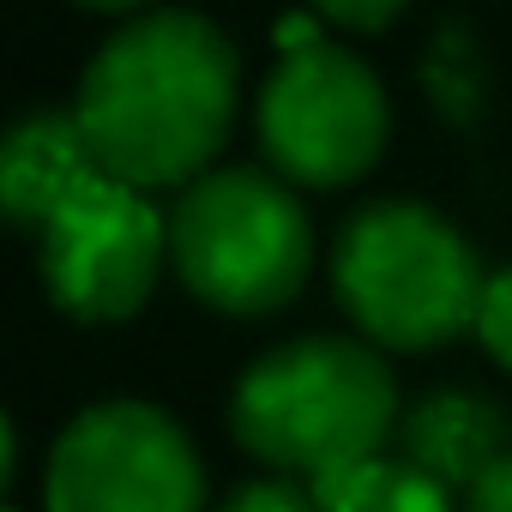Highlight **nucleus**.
<instances>
[{"label":"nucleus","instance_id":"5","mask_svg":"<svg viewBox=\"0 0 512 512\" xmlns=\"http://www.w3.org/2000/svg\"><path fill=\"white\" fill-rule=\"evenodd\" d=\"M260 145L290 181H356L386 145V91L356 55L332 43L284 49L260 91Z\"/></svg>","mask_w":512,"mask_h":512},{"label":"nucleus","instance_id":"3","mask_svg":"<svg viewBox=\"0 0 512 512\" xmlns=\"http://www.w3.org/2000/svg\"><path fill=\"white\" fill-rule=\"evenodd\" d=\"M332 284L344 314L392 350H428L470 332L488 290L458 229L404 199L368 205L344 229Z\"/></svg>","mask_w":512,"mask_h":512},{"label":"nucleus","instance_id":"8","mask_svg":"<svg viewBox=\"0 0 512 512\" xmlns=\"http://www.w3.org/2000/svg\"><path fill=\"white\" fill-rule=\"evenodd\" d=\"M97 169L79 115H25L0 151V199L19 229H43L55 205Z\"/></svg>","mask_w":512,"mask_h":512},{"label":"nucleus","instance_id":"14","mask_svg":"<svg viewBox=\"0 0 512 512\" xmlns=\"http://www.w3.org/2000/svg\"><path fill=\"white\" fill-rule=\"evenodd\" d=\"M470 512H512V452L470 488Z\"/></svg>","mask_w":512,"mask_h":512},{"label":"nucleus","instance_id":"11","mask_svg":"<svg viewBox=\"0 0 512 512\" xmlns=\"http://www.w3.org/2000/svg\"><path fill=\"white\" fill-rule=\"evenodd\" d=\"M476 332L488 344V356L500 368H512V272H494L488 290H482V308H476Z\"/></svg>","mask_w":512,"mask_h":512},{"label":"nucleus","instance_id":"9","mask_svg":"<svg viewBox=\"0 0 512 512\" xmlns=\"http://www.w3.org/2000/svg\"><path fill=\"white\" fill-rule=\"evenodd\" d=\"M404 452L446 488H476L506 458V416L470 392H434L404 416Z\"/></svg>","mask_w":512,"mask_h":512},{"label":"nucleus","instance_id":"10","mask_svg":"<svg viewBox=\"0 0 512 512\" xmlns=\"http://www.w3.org/2000/svg\"><path fill=\"white\" fill-rule=\"evenodd\" d=\"M320 512H452V488L416 464H386V458H356L332 464L308 482Z\"/></svg>","mask_w":512,"mask_h":512},{"label":"nucleus","instance_id":"2","mask_svg":"<svg viewBox=\"0 0 512 512\" xmlns=\"http://www.w3.org/2000/svg\"><path fill=\"white\" fill-rule=\"evenodd\" d=\"M229 416L253 458L314 482L332 464L380 458L398 398L374 350L350 338H302L247 368Z\"/></svg>","mask_w":512,"mask_h":512},{"label":"nucleus","instance_id":"6","mask_svg":"<svg viewBox=\"0 0 512 512\" xmlns=\"http://www.w3.org/2000/svg\"><path fill=\"white\" fill-rule=\"evenodd\" d=\"M205 476L187 434L151 404L85 410L49 458V512H199Z\"/></svg>","mask_w":512,"mask_h":512},{"label":"nucleus","instance_id":"12","mask_svg":"<svg viewBox=\"0 0 512 512\" xmlns=\"http://www.w3.org/2000/svg\"><path fill=\"white\" fill-rule=\"evenodd\" d=\"M223 512H320V506H314L308 482L278 476V482H247V488H235Z\"/></svg>","mask_w":512,"mask_h":512},{"label":"nucleus","instance_id":"15","mask_svg":"<svg viewBox=\"0 0 512 512\" xmlns=\"http://www.w3.org/2000/svg\"><path fill=\"white\" fill-rule=\"evenodd\" d=\"M79 7H97V13H127V7H145V0H79Z\"/></svg>","mask_w":512,"mask_h":512},{"label":"nucleus","instance_id":"13","mask_svg":"<svg viewBox=\"0 0 512 512\" xmlns=\"http://www.w3.org/2000/svg\"><path fill=\"white\" fill-rule=\"evenodd\" d=\"M314 7H320L326 19H338V25L374 31V25H386V19H398V13H404V0H314Z\"/></svg>","mask_w":512,"mask_h":512},{"label":"nucleus","instance_id":"1","mask_svg":"<svg viewBox=\"0 0 512 512\" xmlns=\"http://www.w3.org/2000/svg\"><path fill=\"white\" fill-rule=\"evenodd\" d=\"M73 115L103 175L139 193L175 187L229 139L235 49L193 13H151L97 49Z\"/></svg>","mask_w":512,"mask_h":512},{"label":"nucleus","instance_id":"4","mask_svg":"<svg viewBox=\"0 0 512 512\" xmlns=\"http://www.w3.org/2000/svg\"><path fill=\"white\" fill-rule=\"evenodd\" d=\"M169 260L199 302L223 314H266L302 290L314 229L284 181L260 169H217L181 193L169 217Z\"/></svg>","mask_w":512,"mask_h":512},{"label":"nucleus","instance_id":"7","mask_svg":"<svg viewBox=\"0 0 512 512\" xmlns=\"http://www.w3.org/2000/svg\"><path fill=\"white\" fill-rule=\"evenodd\" d=\"M169 247V223L145 205L139 187L91 169L43 223V278L55 302L79 320H127Z\"/></svg>","mask_w":512,"mask_h":512}]
</instances>
